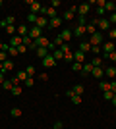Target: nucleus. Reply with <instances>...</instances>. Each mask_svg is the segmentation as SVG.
I'll list each match as a JSON object with an SVG mask.
<instances>
[{
	"instance_id": "obj_30",
	"label": "nucleus",
	"mask_w": 116,
	"mask_h": 129,
	"mask_svg": "<svg viewBox=\"0 0 116 129\" xmlns=\"http://www.w3.org/2000/svg\"><path fill=\"white\" fill-rule=\"evenodd\" d=\"M6 33L14 37V35H16V33H17V27H16V25H8V27H6Z\"/></svg>"
},
{
	"instance_id": "obj_25",
	"label": "nucleus",
	"mask_w": 116,
	"mask_h": 129,
	"mask_svg": "<svg viewBox=\"0 0 116 129\" xmlns=\"http://www.w3.org/2000/svg\"><path fill=\"white\" fill-rule=\"evenodd\" d=\"M91 64H93L95 68H105V62H103V58H101V56H95V58L91 60Z\"/></svg>"
},
{
	"instance_id": "obj_7",
	"label": "nucleus",
	"mask_w": 116,
	"mask_h": 129,
	"mask_svg": "<svg viewBox=\"0 0 116 129\" xmlns=\"http://www.w3.org/2000/svg\"><path fill=\"white\" fill-rule=\"evenodd\" d=\"M60 39L64 41V43L72 41V39H74V31H72V29H62V31H60Z\"/></svg>"
},
{
	"instance_id": "obj_58",
	"label": "nucleus",
	"mask_w": 116,
	"mask_h": 129,
	"mask_svg": "<svg viewBox=\"0 0 116 129\" xmlns=\"http://www.w3.org/2000/svg\"><path fill=\"white\" fill-rule=\"evenodd\" d=\"M2 46H4V43H2V41H0V50H2Z\"/></svg>"
},
{
	"instance_id": "obj_42",
	"label": "nucleus",
	"mask_w": 116,
	"mask_h": 129,
	"mask_svg": "<svg viewBox=\"0 0 116 129\" xmlns=\"http://www.w3.org/2000/svg\"><path fill=\"white\" fill-rule=\"evenodd\" d=\"M112 98H114V92H112V91H105V100L112 102Z\"/></svg>"
},
{
	"instance_id": "obj_51",
	"label": "nucleus",
	"mask_w": 116,
	"mask_h": 129,
	"mask_svg": "<svg viewBox=\"0 0 116 129\" xmlns=\"http://www.w3.org/2000/svg\"><path fill=\"white\" fill-rule=\"evenodd\" d=\"M108 21H110V23H116V14H110V16H108Z\"/></svg>"
},
{
	"instance_id": "obj_18",
	"label": "nucleus",
	"mask_w": 116,
	"mask_h": 129,
	"mask_svg": "<svg viewBox=\"0 0 116 129\" xmlns=\"http://www.w3.org/2000/svg\"><path fill=\"white\" fill-rule=\"evenodd\" d=\"M74 62H77V64H85V54H83L81 50L74 52Z\"/></svg>"
},
{
	"instance_id": "obj_17",
	"label": "nucleus",
	"mask_w": 116,
	"mask_h": 129,
	"mask_svg": "<svg viewBox=\"0 0 116 129\" xmlns=\"http://www.w3.org/2000/svg\"><path fill=\"white\" fill-rule=\"evenodd\" d=\"M35 54H37V58H39V60H43V58H47V56L50 54V50H49V48H43V46H41V48L35 50Z\"/></svg>"
},
{
	"instance_id": "obj_28",
	"label": "nucleus",
	"mask_w": 116,
	"mask_h": 129,
	"mask_svg": "<svg viewBox=\"0 0 116 129\" xmlns=\"http://www.w3.org/2000/svg\"><path fill=\"white\" fill-rule=\"evenodd\" d=\"M14 83H12V79H6L4 83H2V89H6V91H12V89H14Z\"/></svg>"
},
{
	"instance_id": "obj_5",
	"label": "nucleus",
	"mask_w": 116,
	"mask_h": 129,
	"mask_svg": "<svg viewBox=\"0 0 116 129\" xmlns=\"http://www.w3.org/2000/svg\"><path fill=\"white\" fill-rule=\"evenodd\" d=\"M43 37V29H39V27H29V39L31 41H37V39Z\"/></svg>"
},
{
	"instance_id": "obj_1",
	"label": "nucleus",
	"mask_w": 116,
	"mask_h": 129,
	"mask_svg": "<svg viewBox=\"0 0 116 129\" xmlns=\"http://www.w3.org/2000/svg\"><path fill=\"white\" fill-rule=\"evenodd\" d=\"M95 21H97V31H101V33L110 31V21H108V17H99V19H95Z\"/></svg>"
},
{
	"instance_id": "obj_44",
	"label": "nucleus",
	"mask_w": 116,
	"mask_h": 129,
	"mask_svg": "<svg viewBox=\"0 0 116 129\" xmlns=\"http://www.w3.org/2000/svg\"><path fill=\"white\" fill-rule=\"evenodd\" d=\"M12 94H14V96H19V94H21V87L16 85L14 89H12Z\"/></svg>"
},
{
	"instance_id": "obj_52",
	"label": "nucleus",
	"mask_w": 116,
	"mask_h": 129,
	"mask_svg": "<svg viewBox=\"0 0 116 129\" xmlns=\"http://www.w3.org/2000/svg\"><path fill=\"white\" fill-rule=\"evenodd\" d=\"M110 91L116 94V81H110Z\"/></svg>"
},
{
	"instance_id": "obj_19",
	"label": "nucleus",
	"mask_w": 116,
	"mask_h": 129,
	"mask_svg": "<svg viewBox=\"0 0 116 129\" xmlns=\"http://www.w3.org/2000/svg\"><path fill=\"white\" fill-rule=\"evenodd\" d=\"M72 31H74V37H77V39L83 37V35H87V33H85V27H83V25H76V29H72Z\"/></svg>"
},
{
	"instance_id": "obj_15",
	"label": "nucleus",
	"mask_w": 116,
	"mask_h": 129,
	"mask_svg": "<svg viewBox=\"0 0 116 129\" xmlns=\"http://www.w3.org/2000/svg\"><path fill=\"white\" fill-rule=\"evenodd\" d=\"M85 33H87V37H91V35H95V33H97V23L89 21L87 25H85Z\"/></svg>"
},
{
	"instance_id": "obj_13",
	"label": "nucleus",
	"mask_w": 116,
	"mask_h": 129,
	"mask_svg": "<svg viewBox=\"0 0 116 129\" xmlns=\"http://www.w3.org/2000/svg\"><path fill=\"white\" fill-rule=\"evenodd\" d=\"M103 75H105V68H93L91 77H95L97 81H101V79H103Z\"/></svg>"
},
{
	"instance_id": "obj_8",
	"label": "nucleus",
	"mask_w": 116,
	"mask_h": 129,
	"mask_svg": "<svg viewBox=\"0 0 116 129\" xmlns=\"http://www.w3.org/2000/svg\"><path fill=\"white\" fill-rule=\"evenodd\" d=\"M23 44V37H19V35H14V37H10V46H14V48H19Z\"/></svg>"
},
{
	"instance_id": "obj_39",
	"label": "nucleus",
	"mask_w": 116,
	"mask_h": 129,
	"mask_svg": "<svg viewBox=\"0 0 116 129\" xmlns=\"http://www.w3.org/2000/svg\"><path fill=\"white\" fill-rule=\"evenodd\" d=\"M52 44H54L56 48H60L62 44H64V41H62V39H60V35H58V37H56V39H54V41H52Z\"/></svg>"
},
{
	"instance_id": "obj_29",
	"label": "nucleus",
	"mask_w": 116,
	"mask_h": 129,
	"mask_svg": "<svg viewBox=\"0 0 116 129\" xmlns=\"http://www.w3.org/2000/svg\"><path fill=\"white\" fill-rule=\"evenodd\" d=\"M106 37H108V41L114 43V41H116V27H110V31L106 33Z\"/></svg>"
},
{
	"instance_id": "obj_36",
	"label": "nucleus",
	"mask_w": 116,
	"mask_h": 129,
	"mask_svg": "<svg viewBox=\"0 0 116 129\" xmlns=\"http://www.w3.org/2000/svg\"><path fill=\"white\" fill-rule=\"evenodd\" d=\"M25 73H27V77H35V66H27Z\"/></svg>"
},
{
	"instance_id": "obj_31",
	"label": "nucleus",
	"mask_w": 116,
	"mask_h": 129,
	"mask_svg": "<svg viewBox=\"0 0 116 129\" xmlns=\"http://www.w3.org/2000/svg\"><path fill=\"white\" fill-rule=\"evenodd\" d=\"M23 85L27 87V89H31V87H33V85H35V77H27V79L23 81Z\"/></svg>"
},
{
	"instance_id": "obj_37",
	"label": "nucleus",
	"mask_w": 116,
	"mask_h": 129,
	"mask_svg": "<svg viewBox=\"0 0 116 129\" xmlns=\"http://www.w3.org/2000/svg\"><path fill=\"white\" fill-rule=\"evenodd\" d=\"M114 2H105V12H114Z\"/></svg>"
},
{
	"instance_id": "obj_23",
	"label": "nucleus",
	"mask_w": 116,
	"mask_h": 129,
	"mask_svg": "<svg viewBox=\"0 0 116 129\" xmlns=\"http://www.w3.org/2000/svg\"><path fill=\"white\" fill-rule=\"evenodd\" d=\"M105 75L108 77V79H114V77H116V68H114V66H110V68H105Z\"/></svg>"
},
{
	"instance_id": "obj_61",
	"label": "nucleus",
	"mask_w": 116,
	"mask_h": 129,
	"mask_svg": "<svg viewBox=\"0 0 116 129\" xmlns=\"http://www.w3.org/2000/svg\"><path fill=\"white\" fill-rule=\"evenodd\" d=\"M114 68H116V66H114Z\"/></svg>"
},
{
	"instance_id": "obj_26",
	"label": "nucleus",
	"mask_w": 116,
	"mask_h": 129,
	"mask_svg": "<svg viewBox=\"0 0 116 129\" xmlns=\"http://www.w3.org/2000/svg\"><path fill=\"white\" fill-rule=\"evenodd\" d=\"M70 68H72V71H76V73H81V70H83V64L72 62V64H70Z\"/></svg>"
},
{
	"instance_id": "obj_33",
	"label": "nucleus",
	"mask_w": 116,
	"mask_h": 129,
	"mask_svg": "<svg viewBox=\"0 0 116 129\" xmlns=\"http://www.w3.org/2000/svg\"><path fill=\"white\" fill-rule=\"evenodd\" d=\"M99 89H101L103 92H105V91H110V83H105V81H101V83H99Z\"/></svg>"
},
{
	"instance_id": "obj_32",
	"label": "nucleus",
	"mask_w": 116,
	"mask_h": 129,
	"mask_svg": "<svg viewBox=\"0 0 116 129\" xmlns=\"http://www.w3.org/2000/svg\"><path fill=\"white\" fill-rule=\"evenodd\" d=\"M10 114H12V118H19L21 116V108H12Z\"/></svg>"
},
{
	"instance_id": "obj_59",
	"label": "nucleus",
	"mask_w": 116,
	"mask_h": 129,
	"mask_svg": "<svg viewBox=\"0 0 116 129\" xmlns=\"http://www.w3.org/2000/svg\"><path fill=\"white\" fill-rule=\"evenodd\" d=\"M0 6H2V0H0Z\"/></svg>"
},
{
	"instance_id": "obj_14",
	"label": "nucleus",
	"mask_w": 116,
	"mask_h": 129,
	"mask_svg": "<svg viewBox=\"0 0 116 129\" xmlns=\"http://www.w3.org/2000/svg\"><path fill=\"white\" fill-rule=\"evenodd\" d=\"M93 68H95V66L91 64V62H85V64H83V70H81V77H87V75H91Z\"/></svg>"
},
{
	"instance_id": "obj_40",
	"label": "nucleus",
	"mask_w": 116,
	"mask_h": 129,
	"mask_svg": "<svg viewBox=\"0 0 116 129\" xmlns=\"http://www.w3.org/2000/svg\"><path fill=\"white\" fill-rule=\"evenodd\" d=\"M37 14H31V12H29V14H27V21H31V23H33V25H35V21H37Z\"/></svg>"
},
{
	"instance_id": "obj_34",
	"label": "nucleus",
	"mask_w": 116,
	"mask_h": 129,
	"mask_svg": "<svg viewBox=\"0 0 116 129\" xmlns=\"http://www.w3.org/2000/svg\"><path fill=\"white\" fill-rule=\"evenodd\" d=\"M16 77L19 79V83H23V81L27 79V73H25V71H17V73H16Z\"/></svg>"
},
{
	"instance_id": "obj_47",
	"label": "nucleus",
	"mask_w": 116,
	"mask_h": 129,
	"mask_svg": "<svg viewBox=\"0 0 116 129\" xmlns=\"http://www.w3.org/2000/svg\"><path fill=\"white\" fill-rule=\"evenodd\" d=\"M4 21H6V25H14V21H16V17H14V16H8V17L4 19Z\"/></svg>"
},
{
	"instance_id": "obj_48",
	"label": "nucleus",
	"mask_w": 116,
	"mask_h": 129,
	"mask_svg": "<svg viewBox=\"0 0 116 129\" xmlns=\"http://www.w3.org/2000/svg\"><path fill=\"white\" fill-rule=\"evenodd\" d=\"M58 6H60V0H52L50 2V8H54V10H58Z\"/></svg>"
},
{
	"instance_id": "obj_53",
	"label": "nucleus",
	"mask_w": 116,
	"mask_h": 129,
	"mask_svg": "<svg viewBox=\"0 0 116 129\" xmlns=\"http://www.w3.org/2000/svg\"><path fill=\"white\" fill-rule=\"evenodd\" d=\"M4 81H6V73H4V71H0V85H2Z\"/></svg>"
},
{
	"instance_id": "obj_41",
	"label": "nucleus",
	"mask_w": 116,
	"mask_h": 129,
	"mask_svg": "<svg viewBox=\"0 0 116 129\" xmlns=\"http://www.w3.org/2000/svg\"><path fill=\"white\" fill-rule=\"evenodd\" d=\"M101 52H103V48H101V46H91V54H95V56H101Z\"/></svg>"
},
{
	"instance_id": "obj_9",
	"label": "nucleus",
	"mask_w": 116,
	"mask_h": 129,
	"mask_svg": "<svg viewBox=\"0 0 116 129\" xmlns=\"http://www.w3.org/2000/svg\"><path fill=\"white\" fill-rule=\"evenodd\" d=\"M62 23H64V19H62L60 16H56V17H52V19H49V27H50V29H58Z\"/></svg>"
},
{
	"instance_id": "obj_20",
	"label": "nucleus",
	"mask_w": 116,
	"mask_h": 129,
	"mask_svg": "<svg viewBox=\"0 0 116 129\" xmlns=\"http://www.w3.org/2000/svg\"><path fill=\"white\" fill-rule=\"evenodd\" d=\"M17 35L19 37H29V27L27 25H17Z\"/></svg>"
},
{
	"instance_id": "obj_6",
	"label": "nucleus",
	"mask_w": 116,
	"mask_h": 129,
	"mask_svg": "<svg viewBox=\"0 0 116 129\" xmlns=\"http://www.w3.org/2000/svg\"><path fill=\"white\" fill-rule=\"evenodd\" d=\"M101 48H103V52H105V54H110V52H114V50H116V44L112 43V41H105V43L101 44Z\"/></svg>"
},
{
	"instance_id": "obj_60",
	"label": "nucleus",
	"mask_w": 116,
	"mask_h": 129,
	"mask_svg": "<svg viewBox=\"0 0 116 129\" xmlns=\"http://www.w3.org/2000/svg\"><path fill=\"white\" fill-rule=\"evenodd\" d=\"M0 89H2V85H0Z\"/></svg>"
},
{
	"instance_id": "obj_56",
	"label": "nucleus",
	"mask_w": 116,
	"mask_h": 129,
	"mask_svg": "<svg viewBox=\"0 0 116 129\" xmlns=\"http://www.w3.org/2000/svg\"><path fill=\"white\" fill-rule=\"evenodd\" d=\"M112 106L116 108V94H114V98H112Z\"/></svg>"
},
{
	"instance_id": "obj_46",
	"label": "nucleus",
	"mask_w": 116,
	"mask_h": 129,
	"mask_svg": "<svg viewBox=\"0 0 116 129\" xmlns=\"http://www.w3.org/2000/svg\"><path fill=\"white\" fill-rule=\"evenodd\" d=\"M60 50H62V52H64V54H66V52H72V46H70V44H68V43H64V44H62V46H60Z\"/></svg>"
},
{
	"instance_id": "obj_27",
	"label": "nucleus",
	"mask_w": 116,
	"mask_h": 129,
	"mask_svg": "<svg viewBox=\"0 0 116 129\" xmlns=\"http://www.w3.org/2000/svg\"><path fill=\"white\" fill-rule=\"evenodd\" d=\"M14 68H16V66H14L12 58H10V60H6V62H4V73H6V71H12Z\"/></svg>"
},
{
	"instance_id": "obj_45",
	"label": "nucleus",
	"mask_w": 116,
	"mask_h": 129,
	"mask_svg": "<svg viewBox=\"0 0 116 129\" xmlns=\"http://www.w3.org/2000/svg\"><path fill=\"white\" fill-rule=\"evenodd\" d=\"M77 25H87V17H83V16H77Z\"/></svg>"
},
{
	"instance_id": "obj_49",
	"label": "nucleus",
	"mask_w": 116,
	"mask_h": 129,
	"mask_svg": "<svg viewBox=\"0 0 116 129\" xmlns=\"http://www.w3.org/2000/svg\"><path fill=\"white\" fill-rule=\"evenodd\" d=\"M108 60L116 64V50H114V52H110V54H108Z\"/></svg>"
},
{
	"instance_id": "obj_55",
	"label": "nucleus",
	"mask_w": 116,
	"mask_h": 129,
	"mask_svg": "<svg viewBox=\"0 0 116 129\" xmlns=\"http://www.w3.org/2000/svg\"><path fill=\"white\" fill-rule=\"evenodd\" d=\"M39 79H41V81H49V75H47V73H41V75H39Z\"/></svg>"
},
{
	"instance_id": "obj_24",
	"label": "nucleus",
	"mask_w": 116,
	"mask_h": 129,
	"mask_svg": "<svg viewBox=\"0 0 116 129\" xmlns=\"http://www.w3.org/2000/svg\"><path fill=\"white\" fill-rule=\"evenodd\" d=\"M83 91H85V87L79 83V85H74V89H72V92L74 94H77V96H83Z\"/></svg>"
},
{
	"instance_id": "obj_43",
	"label": "nucleus",
	"mask_w": 116,
	"mask_h": 129,
	"mask_svg": "<svg viewBox=\"0 0 116 129\" xmlns=\"http://www.w3.org/2000/svg\"><path fill=\"white\" fill-rule=\"evenodd\" d=\"M17 48H14V46H10V48H8V56H10V58H14V56H17Z\"/></svg>"
},
{
	"instance_id": "obj_4",
	"label": "nucleus",
	"mask_w": 116,
	"mask_h": 129,
	"mask_svg": "<svg viewBox=\"0 0 116 129\" xmlns=\"http://www.w3.org/2000/svg\"><path fill=\"white\" fill-rule=\"evenodd\" d=\"M76 14H77V6H72L70 10H66V12H64V16H62V19H64V21H74V17H76Z\"/></svg>"
},
{
	"instance_id": "obj_11",
	"label": "nucleus",
	"mask_w": 116,
	"mask_h": 129,
	"mask_svg": "<svg viewBox=\"0 0 116 129\" xmlns=\"http://www.w3.org/2000/svg\"><path fill=\"white\" fill-rule=\"evenodd\" d=\"M35 27H39V29H44V27H49V17L39 16V17H37V21H35Z\"/></svg>"
},
{
	"instance_id": "obj_2",
	"label": "nucleus",
	"mask_w": 116,
	"mask_h": 129,
	"mask_svg": "<svg viewBox=\"0 0 116 129\" xmlns=\"http://www.w3.org/2000/svg\"><path fill=\"white\" fill-rule=\"evenodd\" d=\"M103 43H105V33H101V31H97L95 35L89 37V44L91 46H101Z\"/></svg>"
},
{
	"instance_id": "obj_57",
	"label": "nucleus",
	"mask_w": 116,
	"mask_h": 129,
	"mask_svg": "<svg viewBox=\"0 0 116 129\" xmlns=\"http://www.w3.org/2000/svg\"><path fill=\"white\" fill-rule=\"evenodd\" d=\"M0 71H4V64H0Z\"/></svg>"
},
{
	"instance_id": "obj_50",
	"label": "nucleus",
	"mask_w": 116,
	"mask_h": 129,
	"mask_svg": "<svg viewBox=\"0 0 116 129\" xmlns=\"http://www.w3.org/2000/svg\"><path fill=\"white\" fill-rule=\"evenodd\" d=\"M54 129H64V123L62 121H54Z\"/></svg>"
},
{
	"instance_id": "obj_35",
	"label": "nucleus",
	"mask_w": 116,
	"mask_h": 129,
	"mask_svg": "<svg viewBox=\"0 0 116 129\" xmlns=\"http://www.w3.org/2000/svg\"><path fill=\"white\" fill-rule=\"evenodd\" d=\"M64 62L72 64V62H74V52H66V54H64Z\"/></svg>"
},
{
	"instance_id": "obj_21",
	"label": "nucleus",
	"mask_w": 116,
	"mask_h": 129,
	"mask_svg": "<svg viewBox=\"0 0 116 129\" xmlns=\"http://www.w3.org/2000/svg\"><path fill=\"white\" fill-rule=\"evenodd\" d=\"M50 56H52V58H54L56 62H60V60H64V52H62L60 48H56V50H52V52H50Z\"/></svg>"
},
{
	"instance_id": "obj_22",
	"label": "nucleus",
	"mask_w": 116,
	"mask_h": 129,
	"mask_svg": "<svg viewBox=\"0 0 116 129\" xmlns=\"http://www.w3.org/2000/svg\"><path fill=\"white\" fill-rule=\"evenodd\" d=\"M79 50H81L83 54L91 52V44H89V41H81V43H79Z\"/></svg>"
},
{
	"instance_id": "obj_12",
	"label": "nucleus",
	"mask_w": 116,
	"mask_h": 129,
	"mask_svg": "<svg viewBox=\"0 0 116 129\" xmlns=\"http://www.w3.org/2000/svg\"><path fill=\"white\" fill-rule=\"evenodd\" d=\"M66 96H70V100L74 102V106H79V104L83 102V98H81V96H77V94H74L72 91H66Z\"/></svg>"
},
{
	"instance_id": "obj_10",
	"label": "nucleus",
	"mask_w": 116,
	"mask_h": 129,
	"mask_svg": "<svg viewBox=\"0 0 116 129\" xmlns=\"http://www.w3.org/2000/svg\"><path fill=\"white\" fill-rule=\"evenodd\" d=\"M87 14H89V2H83V4L77 6V16L87 17Z\"/></svg>"
},
{
	"instance_id": "obj_54",
	"label": "nucleus",
	"mask_w": 116,
	"mask_h": 129,
	"mask_svg": "<svg viewBox=\"0 0 116 129\" xmlns=\"http://www.w3.org/2000/svg\"><path fill=\"white\" fill-rule=\"evenodd\" d=\"M25 50H27V46H25V44H21V46L17 48V52H19V54H23V52H25Z\"/></svg>"
},
{
	"instance_id": "obj_16",
	"label": "nucleus",
	"mask_w": 116,
	"mask_h": 129,
	"mask_svg": "<svg viewBox=\"0 0 116 129\" xmlns=\"http://www.w3.org/2000/svg\"><path fill=\"white\" fill-rule=\"evenodd\" d=\"M43 66H44V68H54V66H56V60L49 54L47 58H43Z\"/></svg>"
},
{
	"instance_id": "obj_3",
	"label": "nucleus",
	"mask_w": 116,
	"mask_h": 129,
	"mask_svg": "<svg viewBox=\"0 0 116 129\" xmlns=\"http://www.w3.org/2000/svg\"><path fill=\"white\" fill-rule=\"evenodd\" d=\"M27 6L31 8V14H39L41 16V10H43V4L37 2V0H27Z\"/></svg>"
},
{
	"instance_id": "obj_38",
	"label": "nucleus",
	"mask_w": 116,
	"mask_h": 129,
	"mask_svg": "<svg viewBox=\"0 0 116 129\" xmlns=\"http://www.w3.org/2000/svg\"><path fill=\"white\" fill-rule=\"evenodd\" d=\"M6 60H10V56H8V52H4V50H0V64H4Z\"/></svg>"
}]
</instances>
